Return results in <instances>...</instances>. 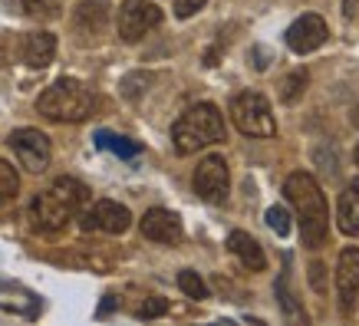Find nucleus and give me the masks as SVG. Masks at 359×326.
Returning a JSON list of instances; mask_svg holds the SVG:
<instances>
[{"label": "nucleus", "instance_id": "1", "mask_svg": "<svg viewBox=\"0 0 359 326\" xmlns=\"http://www.w3.org/2000/svg\"><path fill=\"white\" fill-rule=\"evenodd\" d=\"M283 195L297 208L304 244L306 247H323L327 231H330V211H327V198H323L320 185H316V178L306 172H294L287 178V185H283Z\"/></svg>", "mask_w": 359, "mask_h": 326}, {"label": "nucleus", "instance_id": "2", "mask_svg": "<svg viewBox=\"0 0 359 326\" xmlns=\"http://www.w3.org/2000/svg\"><path fill=\"white\" fill-rule=\"evenodd\" d=\"M86 201H89V188L83 182H76V178H56L50 191L33 198V205H30L33 228L43 231V234H53L76 211H83Z\"/></svg>", "mask_w": 359, "mask_h": 326}, {"label": "nucleus", "instance_id": "3", "mask_svg": "<svg viewBox=\"0 0 359 326\" xmlns=\"http://www.w3.org/2000/svg\"><path fill=\"white\" fill-rule=\"evenodd\" d=\"M228 129H224V116L218 112V106L211 102H198L172 125V142L178 155H191L198 149H208L215 142H224Z\"/></svg>", "mask_w": 359, "mask_h": 326}, {"label": "nucleus", "instance_id": "4", "mask_svg": "<svg viewBox=\"0 0 359 326\" xmlns=\"http://www.w3.org/2000/svg\"><path fill=\"white\" fill-rule=\"evenodd\" d=\"M36 112L50 122H83L93 112V93L79 79H56L36 99Z\"/></svg>", "mask_w": 359, "mask_h": 326}, {"label": "nucleus", "instance_id": "5", "mask_svg": "<svg viewBox=\"0 0 359 326\" xmlns=\"http://www.w3.org/2000/svg\"><path fill=\"white\" fill-rule=\"evenodd\" d=\"M231 119H234V125L244 135H254V139H271L273 132H277L271 102L261 93H250V89L231 99Z\"/></svg>", "mask_w": 359, "mask_h": 326}, {"label": "nucleus", "instance_id": "6", "mask_svg": "<svg viewBox=\"0 0 359 326\" xmlns=\"http://www.w3.org/2000/svg\"><path fill=\"white\" fill-rule=\"evenodd\" d=\"M162 23V11L149 4V0H126L119 11V36L126 43L142 40L149 30H155Z\"/></svg>", "mask_w": 359, "mask_h": 326}, {"label": "nucleus", "instance_id": "7", "mask_svg": "<svg viewBox=\"0 0 359 326\" xmlns=\"http://www.w3.org/2000/svg\"><path fill=\"white\" fill-rule=\"evenodd\" d=\"M7 142H11V149L17 152V158H20L27 172L33 175L46 172V165H50V139L40 129H13Z\"/></svg>", "mask_w": 359, "mask_h": 326}, {"label": "nucleus", "instance_id": "8", "mask_svg": "<svg viewBox=\"0 0 359 326\" xmlns=\"http://www.w3.org/2000/svg\"><path fill=\"white\" fill-rule=\"evenodd\" d=\"M228 185H231L228 162L221 155H208L195 172V195L211 201V205H221L228 198Z\"/></svg>", "mask_w": 359, "mask_h": 326}, {"label": "nucleus", "instance_id": "9", "mask_svg": "<svg viewBox=\"0 0 359 326\" xmlns=\"http://www.w3.org/2000/svg\"><path fill=\"white\" fill-rule=\"evenodd\" d=\"M132 215L129 208L119 201H96V205L79 215V228L83 231H106V234H122L129 231Z\"/></svg>", "mask_w": 359, "mask_h": 326}, {"label": "nucleus", "instance_id": "10", "mask_svg": "<svg viewBox=\"0 0 359 326\" xmlns=\"http://www.w3.org/2000/svg\"><path fill=\"white\" fill-rule=\"evenodd\" d=\"M327 36L330 33H327L323 17H316V13H304V17L287 30V46H290L294 53H313L316 46H323Z\"/></svg>", "mask_w": 359, "mask_h": 326}, {"label": "nucleus", "instance_id": "11", "mask_svg": "<svg viewBox=\"0 0 359 326\" xmlns=\"http://www.w3.org/2000/svg\"><path fill=\"white\" fill-rule=\"evenodd\" d=\"M142 234H145L149 240H155V244H178V240L185 238L178 215L165 211V208L145 211V217H142Z\"/></svg>", "mask_w": 359, "mask_h": 326}, {"label": "nucleus", "instance_id": "12", "mask_svg": "<svg viewBox=\"0 0 359 326\" xmlns=\"http://www.w3.org/2000/svg\"><path fill=\"white\" fill-rule=\"evenodd\" d=\"M337 290L343 306H353L359 294V247H346L339 254V267H337Z\"/></svg>", "mask_w": 359, "mask_h": 326}, {"label": "nucleus", "instance_id": "13", "mask_svg": "<svg viewBox=\"0 0 359 326\" xmlns=\"http://www.w3.org/2000/svg\"><path fill=\"white\" fill-rule=\"evenodd\" d=\"M337 221H339V231H343L346 238H359V178H353L346 185V191L339 195Z\"/></svg>", "mask_w": 359, "mask_h": 326}, {"label": "nucleus", "instance_id": "14", "mask_svg": "<svg viewBox=\"0 0 359 326\" xmlns=\"http://www.w3.org/2000/svg\"><path fill=\"white\" fill-rule=\"evenodd\" d=\"M56 56V36L53 33H30L23 40V63L33 66V69H43V66L53 63Z\"/></svg>", "mask_w": 359, "mask_h": 326}, {"label": "nucleus", "instance_id": "15", "mask_svg": "<svg viewBox=\"0 0 359 326\" xmlns=\"http://www.w3.org/2000/svg\"><path fill=\"white\" fill-rule=\"evenodd\" d=\"M228 247L234 257H241V264H244L248 271H264V267H267V257H264L261 244L250 238V234H244V231H234V234H231Z\"/></svg>", "mask_w": 359, "mask_h": 326}, {"label": "nucleus", "instance_id": "16", "mask_svg": "<svg viewBox=\"0 0 359 326\" xmlns=\"http://www.w3.org/2000/svg\"><path fill=\"white\" fill-rule=\"evenodd\" d=\"M109 20V7H106V0H83L76 7V30L86 33V36H96L102 33Z\"/></svg>", "mask_w": 359, "mask_h": 326}, {"label": "nucleus", "instance_id": "17", "mask_svg": "<svg viewBox=\"0 0 359 326\" xmlns=\"http://www.w3.org/2000/svg\"><path fill=\"white\" fill-rule=\"evenodd\" d=\"M96 145L106 149V152H112V155H119V158H135V155L142 152L139 142L126 139V135H116V132H106V129L96 132Z\"/></svg>", "mask_w": 359, "mask_h": 326}, {"label": "nucleus", "instance_id": "18", "mask_svg": "<svg viewBox=\"0 0 359 326\" xmlns=\"http://www.w3.org/2000/svg\"><path fill=\"white\" fill-rule=\"evenodd\" d=\"M277 300H280V310L290 316L294 323H306V313L297 306V297L290 294V277H287V271L277 277Z\"/></svg>", "mask_w": 359, "mask_h": 326}, {"label": "nucleus", "instance_id": "19", "mask_svg": "<svg viewBox=\"0 0 359 326\" xmlns=\"http://www.w3.org/2000/svg\"><path fill=\"white\" fill-rule=\"evenodd\" d=\"M17 191H20V178H17V172H13L11 162H4V158H0V205L13 201Z\"/></svg>", "mask_w": 359, "mask_h": 326}, {"label": "nucleus", "instance_id": "20", "mask_svg": "<svg viewBox=\"0 0 359 326\" xmlns=\"http://www.w3.org/2000/svg\"><path fill=\"white\" fill-rule=\"evenodd\" d=\"M20 4L36 20H56L60 17V0H20Z\"/></svg>", "mask_w": 359, "mask_h": 326}, {"label": "nucleus", "instance_id": "21", "mask_svg": "<svg viewBox=\"0 0 359 326\" xmlns=\"http://www.w3.org/2000/svg\"><path fill=\"white\" fill-rule=\"evenodd\" d=\"M178 287H182V294H188L191 300H205V297H208L205 280H201L195 271H182V273H178Z\"/></svg>", "mask_w": 359, "mask_h": 326}, {"label": "nucleus", "instance_id": "22", "mask_svg": "<svg viewBox=\"0 0 359 326\" xmlns=\"http://www.w3.org/2000/svg\"><path fill=\"white\" fill-rule=\"evenodd\" d=\"M304 89H306V69H297V73H290V76L283 79L280 99H283V102H297Z\"/></svg>", "mask_w": 359, "mask_h": 326}, {"label": "nucleus", "instance_id": "23", "mask_svg": "<svg viewBox=\"0 0 359 326\" xmlns=\"http://www.w3.org/2000/svg\"><path fill=\"white\" fill-rule=\"evenodd\" d=\"M267 224H271V231L277 238H287L290 234V215H287V208H280V205L267 208Z\"/></svg>", "mask_w": 359, "mask_h": 326}, {"label": "nucleus", "instance_id": "24", "mask_svg": "<svg viewBox=\"0 0 359 326\" xmlns=\"http://www.w3.org/2000/svg\"><path fill=\"white\" fill-rule=\"evenodd\" d=\"M165 310H168V304H165L162 297H152V300H145V304L139 306V320H155V316H162Z\"/></svg>", "mask_w": 359, "mask_h": 326}, {"label": "nucleus", "instance_id": "25", "mask_svg": "<svg viewBox=\"0 0 359 326\" xmlns=\"http://www.w3.org/2000/svg\"><path fill=\"white\" fill-rule=\"evenodd\" d=\"M208 0H175V13L185 20V17H191V13H198L201 7H205Z\"/></svg>", "mask_w": 359, "mask_h": 326}, {"label": "nucleus", "instance_id": "26", "mask_svg": "<svg viewBox=\"0 0 359 326\" xmlns=\"http://www.w3.org/2000/svg\"><path fill=\"white\" fill-rule=\"evenodd\" d=\"M310 280H313V287L320 294L327 290V283H323V264H313V267H310Z\"/></svg>", "mask_w": 359, "mask_h": 326}, {"label": "nucleus", "instance_id": "27", "mask_svg": "<svg viewBox=\"0 0 359 326\" xmlns=\"http://www.w3.org/2000/svg\"><path fill=\"white\" fill-rule=\"evenodd\" d=\"M116 310V297H102V306H99V316H106Z\"/></svg>", "mask_w": 359, "mask_h": 326}, {"label": "nucleus", "instance_id": "28", "mask_svg": "<svg viewBox=\"0 0 359 326\" xmlns=\"http://www.w3.org/2000/svg\"><path fill=\"white\" fill-rule=\"evenodd\" d=\"M343 7H346V13H356V0H343Z\"/></svg>", "mask_w": 359, "mask_h": 326}, {"label": "nucleus", "instance_id": "29", "mask_svg": "<svg viewBox=\"0 0 359 326\" xmlns=\"http://www.w3.org/2000/svg\"><path fill=\"white\" fill-rule=\"evenodd\" d=\"M353 125H356V129H359V106L353 109Z\"/></svg>", "mask_w": 359, "mask_h": 326}, {"label": "nucleus", "instance_id": "30", "mask_svg": "<svg viewBox=\"0 0 359 326\" xmlns=\"http://www.w3.org/2000/svg\"><path fill=\"white\" fill-rule=\"evenodd\" d=\"M356 165H359V145H356Z\"/></svg>", "mask_w": 359, "mask_h": 326}]
</instances>
